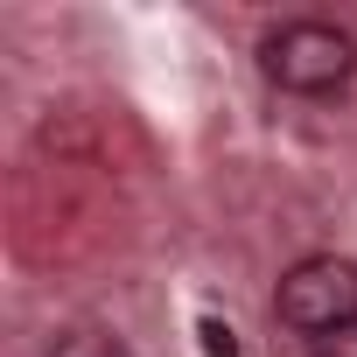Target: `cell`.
<instances>
[{"label": "cell", "instance_id": "cell-3", "mask_svg": "<svg viewBox=\"0 0 357 357\" xmlns=\"http://www.w3.org/2000/svg\"><path fill=\"white\" fill-rule=\"evenodd\" d=\"M50 357H126V350H119L112 336H98V329H70V336H63Z\"/></svg>", "mask_w": 357, "mask_h": 357}, {"label": "cell", "instance_id": "cell-5", "mask_svg": "<svg viewBox=\"0 0 357 357\" xmlns=\"http://www.w3.org/2000/svg\"><path fill=\"white\" fill-rule=\"evenodd\" d=\"M197 336H204V357H238V336H231L225 322H204Z\"/></svg>", "mask_w": 357, "mask_h": 357}, {"label": "cell", "instance_id": "cell-4", "mask_svg": "<svg viewBox=\"0 0 357 357\" xmlns=\"http://www.w3.org/2000/svg\"><path fill=\"white\" fill-rule=\"evenodd\" d=\"M308 357H357V322H343V329L315 336V343H308Z\"/></svg>", "mask_w": 357, "mask_h": 357}, {"label": "cell", "instance_id": "cell-1", "mask_svg": "<svg viewBox=\"0 0 357 357\" xmlns=\"http://www.w3.org/2000/svg\"><path fill=\"white\" fill-rule=\"evenodd\" d=\"M259 70L287 98H336L357 77V43L336 22L301 15V22H280V29L259 36Z\"/></svg>", "mask_w": 357, "mask_h": 357}, {"label": "cell", "instance_id": "cell-2", "mask_svg": "<svg viewBox=\"0 0 357 357\" xmlns=\"http://www.w3.org/2000/svg\"><path fill=\"white\" fill-rule=\"evenodd\" d=\"M273 315H280L301 343H315V336L357 322V266L336 259V252L294 259V266L280 273V287H273Z\"/></svg>", "mask_w": 357, "mask_h": 357}]
</instances>
